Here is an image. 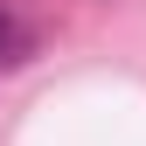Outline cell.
I'll list each match as a JSON object with an SVG mask.
<instances>
[{
	"label": "cell",
	"mask_w": 146,
	"mask_h": 146,
	"mask_svg": "<svg viewBox=\"0 0 146 146\" xmlns=\"http://www.w3.org/2000/svg\"><path fill=\"white\" fill-rule=\"evenodd\" d=\"M28 49H35V35H28V21H21L14 7H0V70L28 63Z\"/></svg>",
	"instance_id": "6da1fadb"
}]
</instances>
